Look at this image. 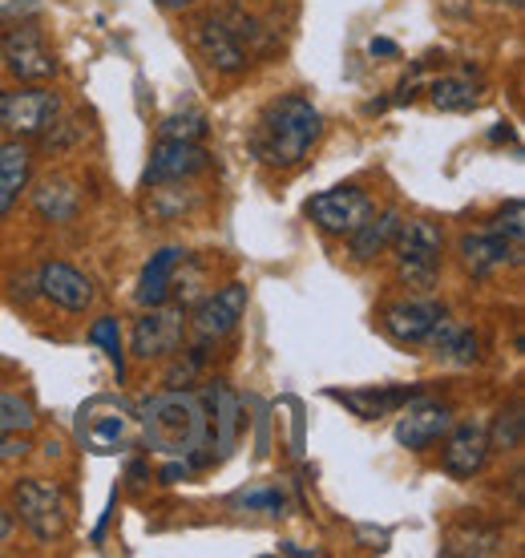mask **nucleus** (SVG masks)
<instances>
[{
  "instance_id": "obj_1",
  "label": "nucleus",
  "mask_w": 525,
  "mask_h": 558,
  "mask_svg": "<svg viewBox=\"0 0 525 558\" xmlns=\"http://www.w3.org/2000/svg\"><path fill=\"white\" fill-rule=\"evenodd\" d=\"M142 441H150L154 453L162 458H179L198 465L203 449L210 446V409L198 392L167 389L150 397L138 413Z\"/></svg>"
},
{
  "instance_id": "obj_2",
  "label": "nucleus",
  "mask_w": 525,
  "mask_h": 558,
  "mask_svg": "<svg viewBox=\"0 0 525 558\" xmlns=\"http://www.w3.org/2000/svg\"><path fill=\"white\" fill-rule=\"evenodd\" d=\"M323 134V118L307 98L288 94L271 101L255 130V154L271 167H300Z\"/></svg>"
},
{
  "instance_id": "obj_3",
  "label": "nucleus",
  "mask_w": 525,
  "mask_h": 558,
  "mask_svg": "<svg viewBox=\"0 0 525 558\" xmlns=\"http://www.w3.org/2000/svg\"><path fill=\"white\" fill-rule=\"evenodd\" d=\"M77 441L89 453H101V458L125 453V449L142 446V421L118 397H94L77 413Z\"/></svg>"
},
{
  "instance_id": "obj_4",
  "label": "nucleus",
  "mask_w": 525,
  "mask_h": 558,
  "mask_svg": "<svg viewBox=\"0 0 525 558\" xmlns=\"http://www.w3.org/2000/svg\"><path fill=\"white\" fill-rule=\"evenodd\" d=\"M392 255H396V271L408 288H420L429 292L437 276H441V255H444V235L441 227L429 223V219H408L396 227V239H392Z\"/></svg>"
},
{
  "instance_id": "obj_5",
  "label": "nucleus",
  "mask_w": 525,
  "mask_h": 558,
  "mask_svg": "<svg viewBox=\"0 0 525 558\" xmlns=\"http://www.w3.org/2000/svg\"><path fill=\"white\" fill-rule=\"evenodd\" d=\"M13 510L21 518L33 538L41 543H57L70 531V502H65V489L45 477H25L13 486Z\"/></svg>"
},
{
  "instance_id": "obj_6",
  "label": "nucleus",
  "mask_w": 525,
  "mask_h": 558,
  "mask_svg": "<svg viewBox=\"0 0 525 558\" xmlns=\"http://www.w3.org/2000/svg\"><path fill=\"white\" fill-rule=\"evenodd\" d=\"M61 113V98L45 85L28 82L16 89H0V130L13 138H41Z\"/></svg>"
},
{
  "instance_id": "obj_7",
  "label": "nucleus",
  "mask_w": 525,
  "mask_h": 558,
  "mask_svg": "<svg viewBox=\"0 0 525 558\" xmlns=\"http://www.w3.org/2000/svg\"><path fill=\"white\" fill-rule=\"evenodd\" d=\"M373 198L359 186H332V191H319L304 203V215L323 231V235H352L368 215H373Z\"/></svg>"
},
{
  "instance_id": "obj_8",
  "label": "nucleus",
  "mask_w": 525,
  "mask_h": 558,
  "mask_svg": "<svg viewBox=\"0 0 525 558\" xmlns=\"http://www.w3.org/2000/svg\"><path fill=\"white\" fill-rule=\"evenodd\" d=\"M243 312H247V283H227L219 292H210L191 316L198 344H219L222 336H231L243 320Z\"/></svg>"
},
{
  "instance_id": "obj_9",
  "label": "nucleus",
  "mask_w": 525,
  "mask_h": 558,
  "mask_svg": "<svg viewBox=\"0 0 525 558\" xmlns=\"http://www.w3.org/2000/svg\"><path fill=\"white\" fill-rule=\"evenodd\" d=\"M182 332H186V307H146V316L134 320V356L142 361H158V356H170L179 352Z\"/></svg>"
},
{
  "instance_id": "obj_10",
  "label": "nucleus",
  "mask_w": 525,
  "mask_h": 558,
  "mask_svg": "<svg viewBox=\"0 0 525 558\" xmlns=\"http://www.w3.org/2000/svg\"><path fill=\"white\" fill-rule=\"evenodd\" d=\"M0 53H4L9 73L21 77V82H49V77H57L53 49L45 45V37L33 25H16L13 33L0 41Z\"/></svg>"
},
{
  "instance_id": "obj_11",
  "label": "nucleus",
  "mask_w": 525,
  "mask_h": 558,
  "mask_svg": "<svg viewBox=\"0 0 525 558\" xmlns=\"http://www.w3.org/2000/svg\"><path fill=\"white\" fill-rule=\"evenodd\" d=\"M453 429V409L441 405V401H425V397H416L408 401L396 421V441L404 449H413V453H425L429 446H437L444 433Z\"/></svg>"
},
{
  "instance_id": "obj_12",
  "label": "nucleus",
  "mask_w": 525,
  "mask_h": 558,
  "mask_svg": "<svg viewBox=\"0 0 525 558\" xmlns=\"http://www.w3.org/2000/svg\"><path fill=\"white\" fill-rule=\"evenodd\" d=\"M194 49L203 53L210 70L227 73V77H239L247 70V49H243L239 33L222 16H207V21L194 25Z\"/></svg>"
},
{
  "instance_id": "obj_13",
  "label": "nucleus",
  "mask_w": 525,
  "mask_h": 558,
  "mask_svg": "<svg viewBox=\"0 0 525 558\" xmlns=\"http://www.w3.org/2000/svg\"><path fill=\"white\" fill-rule=\"evenodd\" d=\"M210 167V154L198 142H179V138H158L146 162V182L162 186V182H182L194 179Z\"/></svg>"
},
{
  "instance_id": "obj_14",
  "label": "nucleus",
  "mask_w": 525,
  "mask_h": 558,
  "mask_svg": "<svg viewBox=\"0 0 525 558\" xmlns=\"http://www.w3.org/2000/svg\"><path fill=\"white\" fill-rule=\"evenodd\" d=\"M37 288H41V295L49 300V304L65 307V312H85L97 295L94 283H89V276H82L77 267L61 264V259H49V264L41 267Z\"/></svg>"
},
{
  "instance_id": "obj_15",
  "label": "nucleus",
  "mask_w": 525,
  "mask_h": 558,
  "mask_svg": "<svg viewBox=\"0 0 525 558\" xmlns=\"http://www.w3.org/2000/svg\"><path fill=\"white\" fill-rule=\"evenodd\" d=\"M449 446H444V474L453 477H473L481 474L485 458H489V429L481 421H465L444 433Z\"/></svg>"
},
{
  "instance_id": "obj_16",
  "label": "nucleus",
  "mask_w": 525,
  "mask_h": 558,
  "mask_svg": "<svg viewBox=\"0 0 525 558\" xmlns=\"http://www.w3.org/2000/svg\"><path fill=\"white\" fill-rule=\"evenodd\" d=\"M441 316L444 307L437 300H401L384 312V332L396 344H425Z\"/></svg>"
},
{
  "instance_id": "obj_17",
  "label": "nucleus",
  "mask_w": 525,
  "mask_h": 558,
  "mask_svg": "<svg viewBox=\"0 0 525 558\" xmlns=\"http://www.w3.org/2000/svg\"><path fill=\"white\" fill-rule=\"evenodd\" d=\"M37 425V413L21 392L0 389V461H16L28 453V433Z\"/></svg>"
},
{
  "instance_id": "obj_18",
  "label": "nucleus",
  "mask_w": 525,
  "mask_h": 558,
  "mask_svg": "<svg viewBox=\"0 0 525 558\" xmlns=\"http://www.w3.org/2000/svg\"><path fill=\"white\" fill-rule=\"evenodd\" d=\"M456 252H461L465 271H473V276H493V271H501L505 264H522V252L513 247L510 239H501L498 231H477V235H465Z\"/></svg>"
},
{
  "instance_id": "obj_19",
  "label": "nucleus",
  "mask_w": 525,
  "mask_h": 558,
  "mask_svg": "<svg viewBox=\"0 0 525 558\" xmlns=\"http://www.w3.org/2000/svg\"><path fill=\"white\" fill-rule=\"evenodd\" d=\"M328 397H332V401H340V405H347L356 417L380 421V417H392V413H396V409H404L408 401H416V397H420V389H352V392L332 389Z\"/></svg>"
},
{
  "instance_id": "obj_20",
  "label": "nucleus",
  "mask_w": 525,
  "mask_h": 558,
  "mask_svg": "<svg viewBox=\"0 0 525 558\" xmlns=\"http://www.w3.org/2000/svg\"><path fill=\"white\" fill-rule=\"evenodd\" d=\"M186 259L182 247H162V252L150 255V264L142 271V283H138V304L142 307H158L167 304L170 292H174V271L179 264Z\"/></svg>"
},
{
  "instance_id": "obj_21",
  "label": "nucleus",
  "mask_w": 525,
  "mask_h": 558,
  "mask_svg": "<svg viewBox=\"0 0 525 558\" xmlns=\"http://www.w3.org/2000/svg\"><path fill=\"white\" fill-rule=\"evenodd\" d=\"M28 174H33V150L25 142H4L0 146V215L13 207L16 195L28 186Z\"/></svg>"
},
{
  "instance_id": "obj_22",
  "label": "nucleus",
  "mask_w": 525,
  "mask_h": 558,
  "mask_svg": "<svg viewBox=\"0 0 525 558\" xmlns=\"http://www.w3.org/2000/svg\"><path fill=\"white\" fill-rule=\"evenodd\" d=\"M396 227H401V215L396 210H384V215H368L364 223L352 231V255H356L359 264H368L376 255H384L392 247V239H396Z\"/></svg>"
},
{
  "instance_id": "obj_23",
  "label": "nucleus",
  "mask_w": 525,
  "mask_h": 558,
  "mask_svg": "<svg viewBox=\"0 0 525 558\" xmlns=\"http://www.w3.org/2000/svg\"><path fill=\"white\" fill-rule=\"evenodd\" d=\"M33 207H37V215L49 219V223H70L73 215H77V207H82V191H77L65 174H57V179H45L41 186L33 191Z\"/></svg>"
},
{
  "instance_id": "obj_24",
  "label": "nucleus",
  "mask_w": 525,
  "mask_h": 558,
  "mask_svg": "<svg viewBox=\"0 0 525 558\" xmlns=\"http://www.w3.org/2000/svg\"><path fill=\"white\" fill-rule=\"evenodd\" d=\"M498 550H501V531L498 526H485L477 518L456 522L453 531L444 534V546H441V555H473V558L498 555Z\"/></svg>"
},
{
  "instance_id": "obj_25",
  "label": "nucleus",
  "mask_w": 525,
  "mask_h": 558,
  "mask_svg": "<svg viewBox=\"0 0 525 558\" xmlns=\"http://www.w3.org/2000/svg\"><path fill=\"white\" fill-rule=\"evenodd\" d=\"M425 344H432L437 349V356H444V361H456V364H473L477 356H481V340H477V332L473 328H465V324H453L449 316H441L437 320V328L429 332V340Z\"/></svg>"
},
{
  "instance_id": "obj_26",
  "label": "nucleus",
  "mask_w": 525,
  "mask_h": 558,
  "mask_svg": "<svg viewBox=\"0 0 525 558\" xmlns=\"http://www.w3.org/2000/svg\"><path fill=\"white\" fill-rule=\"evenodd\" d=\"M207 405H210V413H215L210 421H215V433H219V437H215V446H219V458H227V453L235 449L239 425H243V421H239L235 392L227 389L222 380H215V385L207 389Z\"/></svg>"
},
{
  "instance_id": "obj_27",
  "label": "nucleus",
  "mask_w": 525,
  "mask_h": 558,
  "mask_svg": "<svg viewBox=\"0 0 525 558\" xmlns=\"http://www.w3.org/2000/svg\"><path fill=\"white\" fill-rule=\"evenodd\" d=\"M429 98H432V106L444 113H465L481 101V89L473 82H465V77H441V82H432Z\"/></svg>"
},
{
  "instance_id": "obj_28",
  "label": "nucleus",
  "mask_w": 525,
  "mask_h": 558,
  "mask_svg": "<svg viewBox=\"0 0 525 558\" xmlns=\"http://www.w3.org/2000/svg\"><path fill=\"white\" fill-rule=\"evenodd\" d=\"M231 506H235V510H251V514L283 518L288 498H283V489L279 486H251V489H239L235 498H231Z\"/></svg>"
},
{
  "instance_id": "obj_29",
  "label": "nucleus",
  "mask_w": 525,
  "mask_h": 558,
  "mask_svg": "<svg viewBox=\"0 0 525 558\" xmlns=\"http://www.w3.org/2000/svg\"><path fill=\"white\" fill-rule=\"evenodd\" d=\"M207 118L203 113H170L167 122L158 126V138H179V142H198V138H207Z\"/></svg>"
},
{
  "instance_id": "obj_30",
  "label": "nucleus",
  "mask_w": 525,
  "mask_h": 558,
  "mask_svg": "<svg viewBox=\"0 0 525 558\" xmlns=\"http://www.w3.org/2000/svg\"><path fill=\"white\" fill-rule=\"evenodd\" d=\"M522 446V405L513 401L510 409H501L489 433V449H517Z\"/></svg>"
},
{
  "instance_id": "obj_31",
  "label": "nucleus",
  "mask_w": 525,
  "mask_h": 558,
  "mask_svg": "<svg viewBox=\"0 0 525 558\" xmlns=\"http://www.w3.org/2000/svg\"><path fill=\"white\" fill-rule=\"evenodd\" d=\"M489 231H498L501 239H510L513 247L522 252V243H525V207H522V198L505 203V207L493 215V227H489Z\"/></svg>"
},
{
  "instance_id": "obj_32",
  "label": "nucleus",
  "mask_w": 525,
  "mask_h": 558,
  "mask_svg": "<svg viewBox=\"0 0 525 558\" xmlns=\"http://www.w3.org/2000/svg\"><path fill=\"white\" fill-rule=\"evenodd\" d=\"M89 340L106 349V356H110L113 368H118V377H122V328H118V320H113V316H101V320L89 328Z\"/></svg>"
},
{
  "instance_id": "obj_33",
  "label": "nucleus",
  "mask_w": 525,
  "mask_h": 558,
  "mask_svg": "<svg viewBox=\"0 0 525 558\" xmlns=\"http://www.w3.org/2000/svg\"><path fill=\"white\" fill-rule=\"evenodd\" d=\"M13 514H9V510H4V506H0V546L9 543V538H13Z\"/></svg>"
},
{
  "instance_id": "obj_34",
  "label": "nucleus",
  "mask_w": 525,
  "mask_h": 558,
  "mask_svg": "<svg viewBox=\"0 0 525 558\" xmlns=\"http://www.w3.org/2000/svg\"><path fill=\"white\" fill-rule=\"evenodd\" d=\"M368 53H373V57H396V53H401V49H396V45H392V41H384V37H380V41L368 45Z\"/></svg>"
},
{
  "instance_id": "obj_35",
  "label": "nucleus",
  "mask_w": 525,
  "mask_h": 558,
  "mask_svg": "<svg viewBox=\"0 0 525 558\" xmlns=\"http://www.w3.org/2000/svg\"><path fill=\"white\" fill-rule=\"evenodd\" d=\"M158 4H162V9H170V13H179V9H191L194 0H158Z\"/></svg>"
},
{
  "instance_id": "obj_36",
  "label": "nucleus",
  "mask_w": 525,
  "mask_h": 558,
  "mask_svg": "<svg viewBox=\"0 0 525 558\" xmlns=\"http://www.w3.org/2000/svg\"><path fill=\"white\" fill-rule=\"evenodd\" d=\"M510 138H513V130L505 126V122H501V126L493 130V142H510Z\"/></svg>"
},
{
  "instance_id": "obj_37",
  "label": "nucleus",
  "mask_w": 525,
  "mask_h": 558,
  "mask_svg": "<svg viewBox=\"0 0 525 558\" xmlns=\"http://www.w3.org/2000/svg\"><path fill=\"white\" fill-rule=\"evenodd\" d=\"M485 4H510V9H522V0H485Z\"/></svg>"
}]
</instances>
